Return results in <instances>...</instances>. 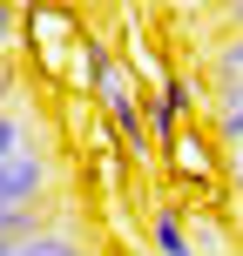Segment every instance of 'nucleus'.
<instances>
[{
	"label": "nucleus",
	"instance_id": "obj_1",
	"mask_svg": "<svg viewBox=\"0 0 243 256\" xmlns=\"http://www.w3.org/2000/svg\"><path fill=\"white\" fill-rule=\"evenodd\" d=\"M81 34H88V27H81V14L68 7V0H48V7L34 0V7L21 14V48L34 54L41 74H54V81H61V68H68V54H75Z\"/></svg>",
	"mask_w": 243,
	"mask_h": 256
},
{
	"label": "nucleus",
	"instance_id": "obj_2",
	"mask_svg": "<svg viewBox=\"0 0 243 256\" xmlns=\"http://www.w3.org/2000/svg\"><path fill=\"white\" fill-rule=\"evenodd\" d=\"M155 162H162L176 182H189V189H223V142L203 135V128H189V122L155 148Z\"/></svg>",
	"mask_w": 243,
	"mask_h": 256
},
{
	"label": "nucleus",
	"instance_id": "obj_3",
	"mask_svg": "<svg viewBox=\"0 0 243 256\" xmlns=\"http://www.w3.org/2000/svg\"><path fill=\"white\" fill-rule=\"evenodd\" d=\"M196 108H203V94H196V81L169 68V74H162V81H155V88H149V102H142V115H149V142H155V148H162V142L176 135V128L189 122Z\"/></svg>",
	"mask_w": 243,
	"mask_h": 256
},
{
	"label": "nucleus",
	"instance_id": "obj_4",
	"mask_svg": "<svg viewBox=\"0 0 243 256\" xmlns=\"http://www.w3.org/2000/svg\"><path fill=\"white\" fill-rule=\"evenodd\" d=\"M0 256H102V250H95L75 222L48 216V222H34V230H21V236H0Z\"/></svg>",
	"mask_w": 243,
	"mask_h": 256
},
{
	"label": "nucleus",
	"instance_id": "obj_5",
	"mask_svg": "<svg viewBox=\"0 0 243 256\" xmlns=\"http://www.w3.org/2000/svg\"><path fill=\"white\" fill-rule=\"evenodd\" d=\"M61 74H68V94H75V102H95V94H102V81L115 74V54H108V40H102V34H81Z\"/></svg>",
	"mask_w": 243,
	"mask_h": 256
},
{
	"label": "nucleus",
	"instance_id": "obj_6",
	"mask_svg": "<svg viewBox=\"0 0 243 256\" xmlns=\"http://www.w3.org/2000/svg\"><path fill=\"white\" fill-rule=\"evenodd\" d=\"M27 148H41V122H34V108L14 94V102H0V168L21 162Z\"/></svg>",
	"mask_w": 243,
	"mask_h": 256
},
{
	"label": "nucleus",
	"instance_id": "obj_7",
	"mask_svg": "<svg viewBox=\"0 0 243 256\" xmlns=\"http://www.w3.org/2000/svg\"><path fill=\"white\" fill-rule=\"evenodd\" d=\"M209 135H216L223 148H236V142H243V81L216 88V102H209Z\"/></svg>",
	"mask_w": 243,
	"mask_h": 256
},
{
	"label": "nucleus",
	"instance_id": "obj_8",
	"mask_svg": "<svg viewBox=\"0 0 243 256\" xmlns=\"http://www.w3.org/2000/svg\"><path fill=\"white\" fill-rule=\"evenodd\" d=\"M149 250L155 256H196V243H189L176 209H149Z\"/></svg>",
	"mask_w": 243,
	"mask_h": 256
},
{
	"label": "nucleus",
	"instance_id": "obj_9",
	"mask_svg": "<svg viewBox=\"0 0 243 256\" xmlns=\"http://www.w3.org/2000/svg\"><path fill=\"white\" fill-rule=\"evenodd\" d=\"M209 74H216V88L243 81V27H230V34L216 40V54H209Z\"/></svg>",
	"mask_w": 243,
	"mask_h": 256
},
{
	"label": "nucleus",
	"instance_id": "obj_10",
	"mask_svg": "<svg viewBox=\"0 0 243 256\" xmlns=\"http://www.w3.org/2000/svg\"><path fill=\"white\" fill-rule=\"evenodd\" d=\"M128 74H135V81H162V74H169V61H162V54H155L142 34H128Z\"/></svg>",
	"mask_w": 243,
	"mask_h": 256
},
{
	"label": "nucleus",
	"instance_id": "obj_11",
	"mask_svg": "<svg viewBox=\"0 0 243 256\" xmlns=\"http://www.w3.org/2000/svg\"><path fill=\"white\" fill-rule=\"evenodd\" d=\"M14 48H21V14L14 0H0V61H14Z\"/></svg>",
	"mask_w": 243,
	"mask_h": 256
},
{
	"label": "nucleus",
	"instance_id": "obj_12",
	"mask_svg": "<svg viewBox=\"0 0 243 256\" xmlns=\"http://www.w3.org/2000/svg\"><path fill=\"white\" fill-rule=\"evenodd\" d=\"M223 189L243 196V142H236V148H223Z\"/></svg>",
	"mask_w": 243,
	"mask_h": 256
},
{
	"label": "nucleus",
	"instance_id": "obj_13",
	"mask_svg": "<svg viewBox=\"0 0 243 256\" xmlns=\"http://www.w3.org/2000/svg\"><path fill=\"white\" fill-rule=\"evenodd\" d=\"M135 256H155V250H149V243H142V250H135Z\"/></svg>",
	"mask_w": 243,
	"mask_h": 256
}]
</instances>
